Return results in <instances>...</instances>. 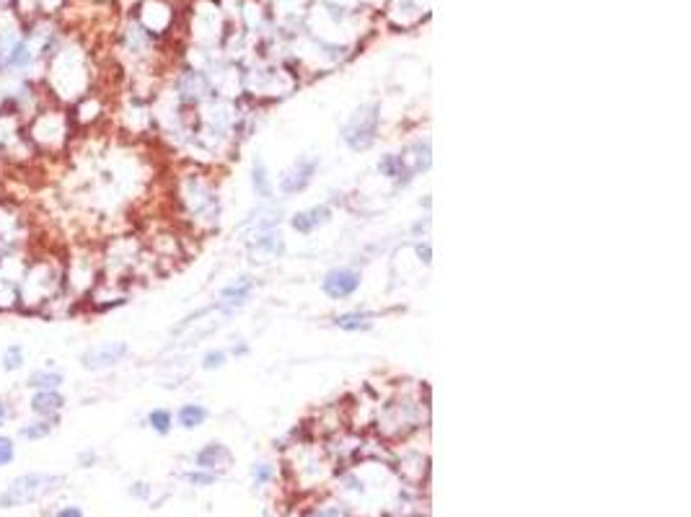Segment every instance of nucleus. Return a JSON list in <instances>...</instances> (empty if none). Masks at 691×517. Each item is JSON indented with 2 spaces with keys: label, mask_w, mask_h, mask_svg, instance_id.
<instances>
[{
  "label": "nucleus",
  "mask_w": 691,
  "mask_h": 517,
  "mask_svg": "<svg viewBox=\"0 0 691 517\" xmlns=\"http://www.w3.org/2000/svg\"><path fill=\"white\" fill-rule=\"evenodd\" d=\"M26 137L36 153H60L70 140V117L60 109H39L24 125Z\"/></svg>",
  "instance_id": "1"
},
{
  "label": "nucleus",
  "mask_w": 691,
  "mask_h": 517,
  "mask_svg": "<svg viewBox=\"0 0 691 517\" xmlns=\"http://www.w3.org/2000/svg\"><path fill=\"white\" fill-rule=\"evenodd\" d=\"M62 486V476L57 474H42V471H32V474H21L11 479L3 489H0V509L21 507V504H34V502L50 497L55 489Z\"/></svg>",
  "instance_id": "2"
},
{
  "label": "nucleus",
  "mask_w": 691,
  "mask_h": 517,
  "mask_svg": "<svg viewBox=\"0 0 691 517\" xmlns=\"http://www.w3.org/2000/svg\"><path fill=\"white\" fill-rule=\"evenodd\" d=\"M130 355L127 341H102V344H91L85 347L78 357V362L88 373H102V370H111L120 362H125Z\"/></svg>",
  "instance_id": "3"
},
{
  "label": "nucleus",
  "mask_w": 691,
  "mask_h": 517,
  "mask_svg": "<svg viewBox=\"0 0 691 517\" xmlns=\"http://www.w3.org/2000/svg\"><path fill=\"white\" fill-rule=\"evenodd\" d=\"M378 129V106H363L352 114V119L344 125V143L350 145L352 150H365L368 145L376 140Z\"/></svg>",
  "instance_id": "4"
},
{
  "label": "nucleus",
  "mask_w": 691,
  "mask_h": 517,
  "mask_svg": "<svg viewBox=\"0 0 691 517\" xmlns=\"http://www.w3.org/2000/svg\"><path fill=\"white\" fill-rule=\"evenodd\" d=\"M29 414L39 419H60V414L68 406V396L62 390H29L26 399Z\"/></svg>",
  "instance_id": "5"
},
{
  "label": "nucleus",
  "mask_w": 691,
  "mask_h": 517,
  "mask_svg": "<svg viewBox=\"0 0 691 517\" xmlns=\"http://www.w3.org/2000/svg\"><path fill=\"white\" fill-rule=\"evenodd\" d=\"M68 381V375L62 370L60 364L55 362V360H44L42 364H36L34 370H29L24 381V388L26 390H62Z\"/></svg>",
  "instance_id": "6"
},
{
  "label": "nucleus",
  "mask_w": 691,
  "mask_h": 517,
  "mask_svg": "<svg viewBox=\"0 0 691 517\" xmlns=\"http://www.w3.org/2000/svg\"><path fill=\"white\" fill-rule=\"evenodd\" d=\"M360 288V274L355 269H332L326 271L324 282H321V290L326 295L334 297V300H342V297H350L355 290Z\"/></svg>",
  "instance_id": "7"
},
{
  "label": "nucleus",
  "mask_w": 691,
  "mask_h": 517,
  "mask_svg": "<svg viewBox=\"0 0 691 517\" xmlns=\"http://www.w3.org/2000/svg\"><path fill=\"white\" fill-rule=\"evenodd\" d=\"M60 419H39V416H32L16 427V437L24 442H42L47 440L55 430H57Z\"/></svg>",
  "instance_id": "8"
},
{
  "label": "nucleus",
  "mask_w": 691,
  "mask_h": 517,
  "mask_svg": "<svg viewBox=\"0 0 691 517\" xmlns=\"http://www.w3.org/2000/svg\"><path fill=\"white\" fill-rule=\"evenodd\" d=\"M314 171H316V161H298L295 163V169H291L280 178V189L285 194H295L300 189H306L308 184H311Z\"/></svg>",
  "instance_id": "9"
},
{
  "label": "nucleus",
  "mask_w": 691,
  "mask_h": 517,
  "mask_svg": "<svg viewBox=\"0 0 691 517\" xmlns=\"http://www.w3.org/2000/svg\"><path fill=\"white\" fill-rule=\"evenodd\" d=\"M26 364H29V352H26L24 341H11L0 352V370L6 375L21 373Z\"/></svg>",
  "instance_id": "10"
},
{
  "label": "nucleus",
  "mask_w": 691,
  "mask_h": 517,
  "mask_svg": "<svg viewBox=\"0 0 691 517\" xmlns=\"http://www.w3.org/2000/svg\"><path fill=\"white\" fill-rule=\"evenodd\" d=\"M230 463V450L221 442H210L197 453V466L202 471H213V468H225Z\"/></svg>",
  "instance_id": "11"
},
{
  "label": "nucleus",
  "mask_w": 691,
  "mask_h": 517,
  "mask_svg": "<svg viewBox=\"0 0 691 517\" xmlns=\"http://www.w3.org/2000/svg\"><path fill=\"white\" fill-rule=\"evenodd\" d=\"M251 290H254V282H249V277H241L239 282H233L228 288L223 290V300L230 303V306H241V303H246L249 295H251Z\"/></svg>",
  "instance_id": "12"
},
{
  "label": "nucleus",
  "mask_w": 691,
  "mask_h": 517,
  "mask_svg": "<svg viewBox=\"0 0 691 517\" xmlns=\"http://www.w3.org/2000/svg\"><path fill=\"white\" fill-rule=\"evenodd\" d=\"M176 419H179V424L184 427V430H195V427H200V424H205L207 409L200 406V404H184V406L179 409Z\"/></svg>",
  "instance_id": "13"
},
{
  "label": "nucleus",
  "mask_w": 691,
  "mask_h": 517,
  "mask_svg": "<svg viewBox=\"0 0 691 517\" xmlns=\"http://www.w3.org/2000/svg\"><path fill=\"white\" fill-rule=\"evenodd\" d=\"M370 318L373 316L365 313V311H350V313H342L337 318V326L344 331H360V329H368L370 326Z\"/></svg>",
  "instance_id": "14"
},
{
  "label": "nucleus",
  "mask_w": 691,
  "mask_h": 517,
  "mask_svg": "<svg viewBox=\"0 0 691 517\" xmlns=\"http://www.w3.org/2000/svg\"><path fill=\"white\" fill-rule=\"evenodd\" d=\"M148 427L158 434H169L171 427H174V416H171L169 409H153V411L148 414Z\"/></svg>",
  "instance_id": "15"
},
{
  "label": "nucleus",
  "mask_w": 691,
  "mask_h": 517,
  "mask_svg": "<svg viewBox=\"0 0 691 517\" xmlns=\"http://www.w3.org/2000/svg\"><path fill=\"white\" fill-rule=\"evenodd\" d=\"M18 455V445H16V437H11V434L0 432V468L11 466Z\"/></svg>",
  "instance_id": "16"
},
{
  "label": "nucleus",
  "mask_w": 691,
  "mask_h": 517,
  "mask_svg": "<svg viewBox=\"0 0 691 517\" xmlns=\"http://www.w3.org/2000/svg\"><path fill=\"white\" fill-rule=\"evenodd\" d=\"M254 189L259 197H270L272 194V184H270V176L262 163H254Z\"/></svg>",
  "instance_id": "17"
},
{
  "label": "nucleus",
  "mask_w": 691,
  "mask_h": 517,
  "mask_svg": "<svg viewBox=\"0 0 691 517\" xmlns=\"http://www.w3.org/2000/svg\"><path fill=\"white\" fill-rule=\"evenodd\" d=\"M401 166H404V161H401L399 155H384V158H381V163H378V171H381L384 176L393 178V176H399Z\"/></svg>",
  "instance_id": "18"
},
{
  "label": "nucleus",
  "mask_w": 691,
  "mask_h": 517,
  "mask_svg": "<svg viewBox=\"0 0 691 517\" xmlns=\"http://www.w3.org/2000/svg\"><path fill=\"white\" fill-rule=\"evenodd\" d=\"M256 248L262 251H270V254H280L282 251V241H280V236H274V233H270V236H262L259 241H256Z\"/></svg>",
  "instance_id": "19"
},
{
  "label": "nucleus",
  "mask_w": 691,
  "mask_h": 517,
  "mask_svg": "<svg viewBox=\"0 0 691 517\" xmlns=\"http://www.w3.org/2000/svg\"><path fill=\"white\" fill-rule=\"evenodd\" d=\"M329 218H332V210H329L326 204H321V207H314V210H308V220H311L314 230L319 228V225L329 222Z\"/></svg>",
  "instance_id": "20"
},
{
  "label": "nucleus",
  "mask_w": 691,
  "mask_h": 517,
  "mask_svg": "<svg viewBox=\"0 0 691 517\" xmlns=\"http://www.w3.org/2000/svg\"><path fill=\"white\" fill-rule=\"evenodd\" d=\"M223 364H225V352H207L205 360H202L205 370H215V367H223Z\"/></svg>",
  "instance_id": "21"
},
{
  "label": "nucleus",
  "mask_w": 691,
  "mask_h": 517,
  "mask_svg": "<svg viewBox=\"0 0 691 517\" xmlns=\"http://www.w3.org/2000/svg\"><path fill=\"white\" fill-rule=\"evenodd\" d=\"M293 228L298 230V233H311L314 230V225H311V220H308V212H298V215H293Z\"/></svg>",
  "instance_id": "22"
},
{
  "label": "nucleus",
  "mask_w": 691,
  "mask_h": 517,
  "mask_svg": "<svg viewBox=\"0 0 691 517\" xmlns=\"http://www.w3.org/2000/svg\"><path fill=\"white\" fill-rule=\"evenodd\" d=\"M187 481L197 483V486H207V483L215 481V474H200V471H195V474H187Z\"/></svg>",
  "instance_id": "23"
},
{
  "label": "nucleus",
  "mask_w": 691,
  "mask_h": 517,
  "mask_svg": "<svg viewBox=\"0 0 691 517\" xmlns=\"http://www.w3.org/2000/svg\"><path fill=\"white\" fill-rule=\"evenodd\" d=\"M11 414H13V409H11V401L6 399V396H0V432H3L6 422L11 419Z\"/></svg>",
  "instance_id": "24"
},
{
  "label": "nucleus",
  "mask_w": 691,
  "mask_h": 517,
  "mask_svg": "<svg viewBox=\"0 0 691 517\" xmlns=\"http://www.w3.org/2000/svg\"><path fill=\"white\" fill-rule=\"evenodd\" d=\"M55 517H85V515H83V509L78 507V504H65V507H60L57 512H55Z\"/></svg>",
  "instance_id": "25"
},
{
  "label": "nucleus",
  "mask_w": 691,
  "mask_h": 517,
  "mask_svg": "<svg viewBox=\"0 0 691 517\" xmlns=\"http://www.w3.org/2000/svg\"><path fill=\"white\" fill-rule=\"evenodd\" d=\"M270 476H272V468L267 466V463H259V466H254V479H256V481H259V483L267 481Z\"/></svg>",
  "instance_id": "26"
},
{
  "label": "nucleus",
  "mask_w": 691,
  "mask_h": 517,
  "mask_svg": "<svg viewBox=\"0 0 691 517\" xmlns=\"http://www.w3.org/2000/svg\"><path fill=\"white\" fill-rule=\"evenodd\" d=\"M78 463L88 468L91 463H96V453L94 450H85V453H81V455H78Z\"/></svg>",
  "instance_id": "27"
},
{
  "label": "nucleus",
  "mask_w": 691,
  "mask_h": 517,
  "mask_svg": "<svg viewBox=\"0 0 691 517\" xmlns=\"http://www.w3.org/2000/svg\"><path fill=\"white\" fill-rule=\"evenodd\" d=\"M132 494H135V497H148V483H135Z\"/></svg>",
  "instance_id": "28"
},
{
  "label": "nucleus",
  "mask_w": 691,
  "mask_h": 517,
  "mask_svg": "<svg viewBox=\"0 0 691 517\" xmlns=\"http://www.w3.org/2000/svg\"><path fill=\"white\" fill-rule=\"evenodd\" d=\"M417 251H419V256H425V262H430V248H427V246H425V248L419 246Z\"/></svg>",
  "instance_id": "29"
},
{
  "label": "nucleus",
  "mask_w": 691,
  "mask_h": 517,
  "mask_svg": "<svg viewBox=\"0 0 691 517\" xmlns=\"http://www.w3.org/2000/svg\"><path fill=\"white\" fill-rule=\"evenodd\" d=\"M316 517H340V515H337L334 509H326V512H319V515H316Z\"/></svg>",
  "instance_id": "30"
}]
</instances>
